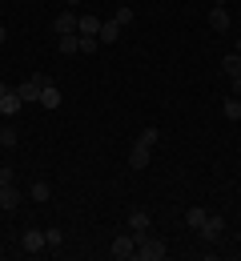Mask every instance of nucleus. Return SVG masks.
I'll return each instance as SVG.
<instances>
[{
    "instance_id": "6",
    "label": "nucleus",
    "mask_w": 241,
    "mask_h": 261,
    "mask_svg": "<svg viewBox=\"0 0 241 261\" xmlns=\"http://www.w3.org/2000/svg\"><path fill=\"white\" fill-rule=\"evenodd\" d=\"M209 24H213L217 33H229V12H225V4H213V12H209Z\"/></svg>"
},
{
    "instance_id": "23",
    "label": "nucleus",
    "mask_w": 241,
    "mask_h": 261,
    "mask_svg": "<svg viewBox=\"0 0 241 261\" xmlns=\"http://www.w3.org/2000/svg\"><path fill=\"white\" fill-rule=\"evenodd\" d=\"M44 241H48V245H52V249H57V245H61V241H65V233H61V229H44Z\"/></svg>"
},
{
    "instance_id": "17",
    "label": "nucleus",
    "mask_w": 241,
    "mask_h": 261,
    "mask_svg": "<svg viewBox=\"0 0 241 261\" xmlns=\"http://www.w3.org/2000/svg\"><path fill=\"white\" fill-rule=\"evenodd\" d=\"M29 197H33V201H48V197H52V189H48V181H33V189H29Z\"/></svg>"
},
{
    "instance_id": "12",
    "label": "nucleus",
    "mask_w": 241,
    "mask_h": 261,
    "mask_svg": "<svg viewBox=\"0 0 241 261\" xmlns=\"http://www.w3.org/2000/svg\"><path fill=\"white\" fill-rule=\"evenodd\" d=\"M0 205H4V209H16V205H20V189H16V181L0 189Z\"/></svg>"
},
{
    "instance_id": "2",
    "label": "nucleus",
    "mask_w": 241,
    "mask_h": 261,
    "mask_svg": "<svg viewBox=\"0 0 241 261\" xmlns=\"http://www.w3.org/2000/svg\"><path fill=\"white\" fill-rule=\"evenodd\" d=\"M113 257L133 261L137 257V237H133V233H117V237H113Z\"/></svg>"
},
{
    "instance_id": "13",
    "label": "nucleus",
    "mask_w": 241,
    "mask_h": 261,
    "mask_svg": "<svg viewBox=\"0 0 241 261\" xmlns=\"http://www.w3.org/2000/svg\"><path fill=\"white\" fill-rule=\"evenodd\" d=\"M117 36H121V24H117V20H104L101 33H97V40H101V44H113Z\"/></svg>"
},
{
    "instance_id": "1",
    "label": "nucleus",
    "mask_w": 241,
    "mask_h": 261,
    "mask_svg": "<svg viewBox=\"0 0 241 261\" xmlns=\"http://www.w3.org/2000/svg\"><path fill=\"white\" fill-rule=\"evenodd\" d=\"M161 257H165V241L141 233V237H137V257H133V261H161Z\"/></svg>"
},
{
    "instance_id": "10",
    "label": "nucleus",
    "mask_w": 241,
    "mask_h": 261,
    "mask_svg": "<svg viewBox=\"0 0 241 261\" xmlns=\"http://www.w3.org/2000/svg\"><path fill=\"white\" fill-rule=\"evenodd\" d=\"M40 89H44V85H40L36 76H29V81H24L16 93H20V100H40Z\"/></svg>"
},
{
    "instance_id": "20",
    "label": "nucleus",
    "mask_w": 241,
    "mask_h": 261,
    "mask_svg": "<svg viewBox=\"0 0 241 261\" xmlns=\"http://www.w3.org/2000/svg\"><path fill=\"white\" fill-rule=\"evenodd\" d=\"M157 137H161V133H157V129H141L137 145H145V149H153V145H157Z\"/></svg>"
},
{
    "instance_id": "18",
    "label": "nucleus",
    "mask_w": 241,
    "mask_h": 261,
    "mask_svg": "<svg viewBox=\"0 0 241 261\" xmlns=\"http://www.w3.org/2000/svg\"><path fill=\"white\" fill-rule=\"evenodd\" d=\"M205 217H209L205 209H189V213H185V225H189V229H201V225H205Z\"/></svg>"
},
{
    "instance_id": "8",
    "label": "nucleus",
    "mask_w": 241,
    "mask_h": 261,
    "mask_svg": "<svg viewBox=\"0 0 241 261\" xmlns=\"http://www.w3.org/2000/svg\"><path fill=\"white\" fill-rule=\"evenodd\" d=\"M221 229H225V221H221V217H205V225L197 229V233H201L205 241H217V237H221Z\"/></svg>"
},
{
    "instance_id": "27",
    "label": "nucleus",
    "mask_w": 241,
    "mask_h": 261,
    "mask_svg": "<svg viewBox=\"0 0 241 261\" xmlns=\"http://www.w3.org/2000/svg\"><path fill=\"white\" fill-rule=\"evenodd\" d=\"M4 93H8V85H4V81H0V97H4Z\"/></svg>"
},
{
    "instance_id": "19",
    "label": "nucleus",
    "mask_w": 241,
    "mask_h": 261,
    "mask_svg": "<svg viewBox=\"0 0 241 261\" xmlns=\"http://www.w3.org/2000/svg\"><path fill=\"white\" fill-rule=\"evenodd\" d=\"M113 20H117V24H121V29H129V24H133V8H129V4H121V8H117V16H113Z\"/></svg>"
},
{
    "instance_id": "29",
    "label": "nucleus",
    "mask_w": 241,
    "mask_h": 261,
    "mask_svg": "<svg viewBox=\"0 0 241 261\" xmlns=\"http://www.w3.org/2000/svg\"><path fill=\"white\" fill-rule=\"evenodd\" d=\"M65 4H81V0H65Z\"/></svg>"
},
{
    "instance_id": "24",
    "label": "nucleus",
    "mask_w": 241,
    "mask_h": 261,
    "mask_svg": "<svg viewBox=\"0 0 241 261\" xmlns=\"http://www.w3.org/2000/svg\"><path fill=\"white\" fill-rule=\"evenodd\" d=\"M0 145L12 149V145H16V129H0Z\"/></svg>"
},
{
    "instance_id": "11",
    "label": "nucleus",
    "mask_w": 241,
    "mask_h": 261,
    "mask_svg": "<svg viewBox=\"0 0 241 261\" xmlns=\"http://www.w3.org/2000/svg\"><path fill=\"white\" fill-rule=\"evenodd\" d=\"M76 33L81 36H97L101 33V20H97V16H76Z\"/></svg>"
},
{
    "instance_id": "4",
    "label": "nucleus",
    "mask_w": 241,
    "mask_h": 261,
    "mask_svg": "<svg viewBox=\"0 0 241 261\" xmlns=\"http://www.w3.org/2000/svg\"><path fill=\"white\" fill-rule=\"evenodd\" d=\"M129 233H133V237L149 233V213H145V209H133V213H129Z\"/></svg>"
},
{
    "instance_id": "21",
    "label": "nucleus",
    "mask_w": 241,
    "mask_h": 261,
    "mask_svg": "<svg viewBox=\"0 0 241 261\" xmlns=\"http://www.w3.org/2000/svg\"><path fill=\"white\" fill-rule=\"evenodd\" d=\"M225 117H229V121H241V100H237V97L225 100Z\"/></svg>"
},
{
    "instance_id": "5",
    "label": "nucleus",
    "mask_w": 241,
    "mask_h": 261,
    "mask_svg": "<svg viewBox=\"0 0 241 261\" xmlns=\"http://www.w3.org/2000/svg\"><path fill=\"white\" fill-rule=\"evenodd\" d=\"M20 105H24L20 93H16V89H8V93L0 97V113H4V117H12V113H20Z\"/></svg>"
},
{
    "instance_id": "9",
    "label": "nucleus",
    "mask_w": 241,
    "mask_h": 261,
    "mask_svg": "<svg viewBox=\"0 0 241 261\" xmlns=\"http://www.w3.org/2000/svg\"><path fill=\"white\" fill-rule=\"evenodd\" d=\"M52 33H57V36H65V33H76V16H72V12H61V16L52 20Z\"/></svg>"
},
{
    "instance_id": "7",
    "label": "nucleus",
    "mask_w": 241,
    "mask_h": 261,
    "mask_svg": "<svg viewBox=\"0 0 241 261\" xmlns=\"http://www.w3.org/2000/svg\"><path fill=\"white\" fill-rule=\"evenodd\" d=\"M57 48H61L65 57H72V53H81V33H65V36H57Z\"/></svg>"
},
{
    "instance_id": "16",
    "label": "nucleus",
    "mask_w": 241,
    "mask_h": 261,
    "mask_svg": "<svg viewBox=\"0 0 241 261\" xmlns=\"http://www.w3.org/2000/svg\"><path fill=\"white\" fill-rule=\"evenodd\" d=\"M40 105H44V109H57V105H61V93H57V85H44V89H40Z\"/></svg>"
},
{
    "instance_id": "3",
    "label": "nucleus",
    "mask_w": 241,
    "mask_h": 261,
    "mask_svg": "<svg viewBox=\"0 0 241 261\" xmlns=\"http://www.w3.org/2000/svg\"><path fill=\"white\" fill-rule=\"evenodd\" d=\"M20 245H24V253H40V249H44L48 241H44V233H40V229H24Z\"/></svg>"
},
{
    "instance_id": "15",
    "label": "nucleus",
    "mask_w": 241,
    "mask_h": 261,
    "mask_svg": "<svg viewBox=\"0 0 241 261\" xmlns=\"http://www.w3.org/2000/svg\"><path fill=\"white\" fill-rule=\"evenodd\" d=\"M149 153H153V149H145V145H133V153H129V165H133V169H145V165H149Z\"/></svg>"
},
{
    "instance_id": "25",
    "label": "nucleus",
    "mask_w": 241,
    "mask_h": 261,
    "mask_svg": "<svg viewBox=\"0 0 241 261\" xmlns=\"http://www.w3.org/2000/svg\"><path fill=\"white\" fill-rule=\"evenodd\" d=\"M12 181H16V173H12L8 165H0V189H4V185H12Z\"/></svg>"
},
{
    "instance_id": "28",
    "label": "nucleus",
    "mask_w": 241,
    "mask_h": 261,
    "mask_svg": "<svg viewBox=\"0 0 241 261\" xmlns=\"http://www.w3.org/2000/svg\"><path fill=\"white\" fill-rule=\"evenodd\" d=\"M4 36H8V33H4V29H0V44H4Z\"/></svg>"
},
{
    "instance_id": "22",
    "label": "nucleus",
    "mask_w": 241,
    "mask_h": 261,
    "mask_svg": "<svg viewBox=\"0 0 241 261\" xmlns=\"http://www.w3.org/2000/svg\"><path fill=\"white\" fill-rule=\"evenodd\" d=\"M97 48H101V40H97V36H81V53H89V57H93Z\"/></svg>"
},
{
    "instance_id": "30",
    "label": "nucleus",
    "mask_w": 241,
    "mask_h": 261,
    "mask_svg": "<svg viewBox=\"0 0 241 261\" xmlns=\"http://www.w3.org/2000/svg\"><path fill=\"white\" fill-rule=\"evenodd\" d=\"M237 48H241V36H237Z\"/></svg>"
},
{
    "instance_id": "14",
    "label": "nucleus",
    "mask_w": 241,
    "mask_h": 261,
    "mask_svg": "<svg viewBox=\"0 0 241 261\" xmlns=\"http://www.w3.org/2000/svg\"><path fill=\"white\" fill-rule=\"evenodd\" d=\"M221 72H225V76H241V53L221 57Z\"/></svg>"
},
{
    "instance_id": "26",
    "label": "nucleus",
    "mask_w": 241,
    "mask_h": 261,
    "mask_svg": "<svg viewBox=\"0 0 241 261\" xmlns=\"http://www.w3.org/2000/svg\"><path fill=\"white\" fill-rule=\"evenodd\" d=\"M233 81V97H241V76H229Z\"/></svg>"
}]
</instances>
